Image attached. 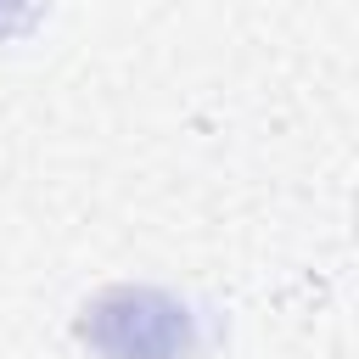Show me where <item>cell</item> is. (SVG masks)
Masks as SVG:
<instances>
[{
  "mask_svg": "<svg viewBox=\"0 0 359 359\" xmlns=\"http://www.w3.org/2000/svg\"><path fill=\"white\" fill-rule=\"evenodd\" d=\"M84 342L101 359H180L191 348V320L174 297L146 292V286H118L107 292L90 320H84Z\"/></svg>",
  "mask_w": 359,
  "mask_h": 359,
  "instance_id": "cell-1",
  "label": "cell"
}]
</instances>
